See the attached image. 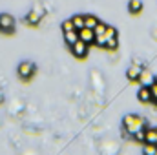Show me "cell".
I'll use <instances>...</instances> for the list:
<instances>
[{
  "instance_id": "obj_11",
  "label": "cell",
  "mask_w": 157,
  "mask_h": 155,
  "mask_svg": "<svg viewBox=\"0 0 157 155\" xmlns=\"http://www.w3.org/2000/svg\"><path fill=\"white\" fill-rule=\"evenodd\" d=\"M97 24H99L97 17H93V15H86V17H84V26H86V28H91V29H93Z\"/></svg>"
},
{
  "instance_id": "obj_8",
  "label": "cell",
  "mask_w": 157,
  "mask_h": 155,
  "mask_svg": "<svg viewBox=\"0 0 157 155\" xmlns=\"http://www.w3.org/2000/svg\"><path fill=\"white\" fill-rule=\"evenodd\" d=\"M141 71H143V68L139 66V64H133V66H130V70H128V78L130 80H137L139 78V75H141Z\"/></svg>"
},
{
  "instance_id": "obj_22",
  "label": "cell",
  "mask_w": 157,
  "mask_h": 155,
  "mask_svg": "<svg viewBox=\"0 0 157 155\" xmlns=\"http://www.w3.org/2000/svg\"><path fill=\"white\" fill-rule=\"evenodd\" d=\"M155 144H157V142H155Z\"/></svg>"
},
{
  "instance_id": "obj_18",
  "label": "cell",
  "mask_w": 157,
  "mask_h": 155,
  "mask_svg": "<svg viewBox=\"0 0 157 155\" xmlns=\"http://www.w3.org/2000/svg\"><path fill=\"white\" fill-rule=\"evenodd\" d=\"M39 18H40V13H39V11L29 13V22H31V24H37V22H39Z\"/></svg>"
},
{
  "instance_id": "obj_19",
  "label": "cell",
  "mask_w": 157,
  "mask_h": 155,
  "mask_svg": "<svg viewBox=\"0 0 157 155\" xmlns=\"http://www.w3.org/2000/svg\"><path fill=\"white\" fill-rule=\"evenodd\" d=\"M106 47H108V49H115V47H117V37L108 39V42H106Z\"/></svg>"
},
{
  "instance_id": "obj_14",
  "label": "cell",
  "mask_w": 157,
  "mask_h": 155,
  "mask_svg": "<svg viewBox=\"0 0 157 155\" xmlns=\"http://www.w3.org/2000/svg\"><path fill=\"white\" fill-rule=\"evenodd\" d=\"M106 28H108L106 24L99 22V24H97V26L93 28V31H95V37H101V35H104V33H106Z\"/></svg>"
},
{
  "instance_id": "obj_17",
  "label": "cell",
  "mask_w": 157,
  "mask_h": 155,
  "mask_svg": "<svg viewBox=\"0 0 157 155\" xmlns=\"http://www.w3.org/2000/svg\"><path fill=\"white\" fill-rule=\"evenodd\" d=\"M104 35H106V39H113V37H117V31H115L113 28H110V26H108V28H106V33H104ZM106 42H108V40H106Z\"/></svg>"
},
{
  "instance_id": "obj_15",
  "label": "cell",
  "mask_w": 157,
  "mask_h": 155,
  "mask_svg": "<svg viewBox=\"0 0 157 155\" xmlns=\"http://www.w3.org/2000/svg\"><path fill=\"white\" fill-rule=\"evenodd\" d=\"M71 20H73V24H75V29H82V28H84V17H82V15L73 17Z\"/></svg>"
},
{
  "instance_id": "obj_1",
  "label": "cell",
  "mask_w": 157,
  "mask_h": 155,
  "mask_svg": "<svg viewBox=\"0 0 157 155\" xmlns=\"http://www.w3.org/2000/svg\"><path fill=\"white\" fill-rule=\"evenodd\" d=\"M122 124H124L126 133H130V135H135L139 130L144 128V120H143V117H139V115H126L124 120H122Z\"/></svg>"
},
{
  "instance_id": "obj_3",
  "label": "cell",
  "mask_w": 157,
  "mask_h": 155,
  "mask_svg": "<svg viewBox=\"0 0 157 155\" xmlns=\"http://www.w3.org/2000/svg\"><path fill=\"white\" fill-rule=\"evenodd\" d=\"M71 53L78 57V59H82V57H86V53H88V44L84 42V40L78 39L75 44H71Z\"/></svg>"
},
{
  "instance_id": "obj_7",
  "label": "cell",
  "mask_w": 157,
  "mask_h": 155,
  "mask_svg": "<svg viewBox=\"0 0 157 155\" xmlns=\"http://www.w3.org/2000/svg\"><path fill=\"white\" fill-rule=\"evenodd\" d=\"M137 80H139V82H141L143 86H152V84L155 82V80H154V75H152V73H150L148 70H143Z\"/></svg>"
},
{
  "instance_id": "obj_13",
  "label": "cell",
  "mask_w": 157,
  "mask_h": 155,
  "mask_svg": "<svg viewBox=\"0 0 157 155\" xmlns=\"http://www.w3.org/2000/svg\"><path fill=\"white\" fill-rule=\"evenodd\" d=\"M144 155H157V144H152V142H146L144 144V150H143Z\"/></svg>"
},
{
  "instance_id": "obj_5",
  "label": "cell",
  "mask_w": 157,
  "mask_h": 155,
  "mask_svg": "<svg viewBox=\"0 0 157 155\" xmlns=\"http://www.w3.org/2000/svg\"><path fill=\"white\" fill-rule=\"evenodd\" d=\"M33 71H35V68H33L31 62H22V64L18 66V75L22 78H29L33 75Z\"/></svg>"
},
{
  "instance_id": "obj_12",
  "label": "cell",
  "mask_w": 157,
  "mask_h": 155,
  "mask_svg": "<svg viewBox=\"0 0 157 155\" xmlns=\"http://www.w3.org/2000/svg\"><path fill=\"white\" fill-rule=\"evenodd\" d=\"M128 9H130L132 13H139V11L143 9V2H141V0H130Z\"/></svg>"
},
{
  "instance_id": "obj_6",
  "label": "cell",
  "mask_w": 157,
  "mask_h": 155,
  "mask_svg": "<svg viewBox=\"0 0 157 155\" xmlns=\"http://www.w3.org/2000/svg\"><path fill=\"white\" fill-rule=\"evenodd\" d=\"M137 97H139V100H141V102H150V100H154V97H152V89H150V86H143V88L139 89V93H137Z\"/></svg>"
},
{
  "instance_id": "obj_4",
  "label": "cell",
  "mask_w": 157,
  "mask_h": 155,
  "mask_svg": "<svg viewBox=\"0 0 157 155\" xmlns=\"http://www.w3.org/2000/svg\"><path fill=\"white\" fill-rule=\"evenodd\" d=\"M78 39L84 40L86 44H91V42H95V31L91 29V28H82V29H78Z\"/></svg>"
},
{
  "instance_id": "obj_10",
  "label": "cell",
  "mask_w": 157,
  "mask_h": 155,
  "mask_svg": "<svg viewBox=\"0 0 157 155\" xmlns=\"http://www.w3.org/2000/svg\"><path fill=\"white\" fill-rule=\"evenodd\" d=\"M144 142L155 144L157 142V130H146V131H144Z\"/></svg>"
},
{
  "instance_id": "obj_20",
  "label": "cell",
  "mask_w": 157,
  "mask_h": 155,
  "mask_svg": "<svg viewBox=\"0 0 157 155\" xmlns=\"http://www.w3.org/2000/svg\"><path fill=\"white\" fill-rule=\"evenodd\" d=\"M150 89H152V97H154V100L157 102V80L152 84V86H150Z\"/></svg>"
},
{
  "instance_id": "obj_9",
  "label": "cell",
  "mask_w": 157,
  "mask_h": 155,
  "mask_svg": "<svg viewBox=\"0 0 157 155\" xmlns=\"http://www.w3.org/2000/svg\"><path fill=\"white\" fill-rule=\"evenodd\" d=\"M64 39H66V42L71 46V44H75L78 40V29H71V31H66L64 33Z\"/></svg>"
},
{
  "instance_id": "obj_2",
  "label": "cell",
  "mask_w": 157,
  "mask_h": 155,
  "mask_svg": "<svg viewBox=\"0 0 157 155\" xmlns=\"http://www.w3.org/2000/svg\"><path fill=\"white\" fill-rule=\"evenodd\" d=\"M15 29V20L11 15H0V31L4 33H11Z\"/></svg>"
},
{
  "instance_id": "obj_21",
  "label": "cell",
  "mask_w": 157,
  "mask_h": 155,
  "mask_svg": "<svg viewBox=\"0 0 157 155\" xmlns=\"http://www.w3.org/2000/svg\"><path fill=\"white\" fill-rule=\"evenodd\" d=\"M133 137H135L137 141H144V131H143V130H139V131H137Z\"/></svg>"
},
{
  "instance_id": "obj_16",
  "label": "cell",
  "mask_w": 157,
  "mask_h": 155,
  "mask_svg": "<svg viewBox=\"0 0 157 155\" xmlns=\"http://www.w3.org/2000/svg\"><path fill=\"white\" fill-rule=\"evenodd\" d=\"M62 29H64V33H66V31H71V29H75V24H73V20H66V22H62Z\"/></svg>"
}]
</instances>
